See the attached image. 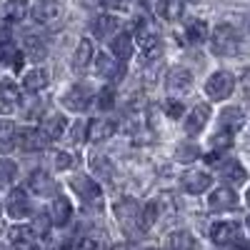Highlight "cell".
Returning a JSON list of instances; mask_svg holds the SVG:
<instances>
[{
  "label": "cell",
  "mask_w": 250,
  "mask_h": 250,
  "mask_svg": "<svg viewBox=\"0 0 250 250\" xmlns=\"http://www.w3.org/2000/svg\"><path fill=\"white\" fill-rule=\"evenodd\" d=\"M210 48L215 55H223V58H230L240 50V38H238V30L230 25V23H220L210 38Z\"/></svg>",
  "instance_id": "6da1fadb"
},
{
  "label": "cell",
  "mask_w": 250,
  "mask_h": 250,
  "mask_svg": "<svg viewBox=\"0 0 250 250\" xmlns=\"http://www.w3.org/2000/svg\"><path fill=\"white\" fill-rule=\"evenodd\" d=\"M233 90H235V78L230 73H225V70L213 73L210 78H208V83H205V93L210 95L213 100H228L233 95Z\"/></svg>",
  "instance_id": "7a4b0ae2"
},
{
  "label": "cell",
  "mask_w": 250,
  "mask_h": 250,
  "mask_svg": "<svg viewBox=\"0 0 250 250\" xmlns=\"http://www.w3.org/2000/svg\"><path fill=\"white\" fill-rule=\"evenodd\" d=\"M135 40H138V45H140V53L145 58H155L160 55V38L158 33L145 23V20H138V25H135Z\"/></svg>",
  "instance_id": "3957f363"
},
{
  "label": "cell",
  "mask_w": 250,
  "mask_h": 250,
  "mask_svg": "<svg viewBox=\"0 0 250 250\" xmlns=\"http://www.w3.org/2000/svg\"><path fill=\"white\" fill-rule=\"evenodd\" d=\"M60 103H62V105H65L68 110L80 113V110L90 108V103H93V90L85 85V83H78V85H73L65 95L60 98Z\"/></svg>",
  "instance_id": "277c9868"
},
{
  "label": "cell",
  "mask_w": 250,
  "mask_h": 250,
  "mask_svg": "<svg viewBox=\"0 0 250 250\" xmlns=\"http://www.w3.org/2000/svg\"><path fill=\"white\" fill-rule=\"evenodd\" d=\"M5 205H8V215H10L13 220H23V218L30 215V198H28V193L23 190V188H15V190H10Z\"/></svg>",
  "instance_id": "5b68a950"
},
{
  "label": "cell",
  "mask_w": 250,
  "mask_h": 250,
  "mask_svg": "<svg viewBox=\"0 0 250 250\" xmlns=\"http://www.w3.org/2000/svg\"><path fill=\"white\" fill-rule=\"evenodd\" d=\"M210 238L215 245H228V243H235L240 238V223L233 220H220L210 228Z\"/></svg>",
  "instance_id": "8992f818"
},
{
  "label": "cell",
  "mask_w": 250,
  "mask_h": 250,
  "mask_svg": "<svg viewBox=\"0 0 250 250\" xmlns=\"http://www.w3.org/2000/svg\"><path fill=\"white\" fill-rule=\"evenodd\" d=\"M15 145L25 153H33L45 145V135L38 128H20V130H15Z\"/></svg>",
  "instance_id": "52a82bcc"
},
{
  "label": "cell",
  "mask_w": 250,
  "mask_h": 250,
  "mask_svg": "<svg viewBox=\"0 0 250 250\" xmlns=\"http://www.w3.org/2000/svg\"><path fill=\"white\" fill-rule=\"evenodd\" d=\"M208 120H210V105H195L190 110V115L185 118V133L188 135H200L203 128L208 125Z\"/></svg>",
  "instance_id": "ba28073f"
},
{
  "label": "cell",
  "mask_w": 250,
  "mask_h": 250,
  "mask_svg": "<svg viewBox=\"0 0 250 250\" xmlns=\"http://www.w3.org/2000/svg\"><path fill=\"white\" fill-rule=\"evenodd\" d=\"M183 188H185V193H190V195H200V193H205L208 188L213 185V178L208 175V173H203V170H190V173H185L183 175Z\"/></svg>",
  "instance_id": "9c48e42d"
},
{
  "label": "cell",
  "mask_w": 250,
  "mask_h": 250,
  "mask_svg": "<svg viewBox=\"0 0 250 250\" xmlns=\"http://www.w3.org/2000/svg\"><path fill=\"white\" fill-rule=\"evenodd\" d=\"M10 248L13 250H38L35 248V233L30 225H13L10 228Z\"/></svg>",
  "instance_id": "30bf717a"
},
{
  "label": "cell",
  "mask_w": 250,
  "mask_h": 250,
  "mask_svg": "<svg viewBox=\"0 0 250 250\" xmlns=\"http://www.w3.org/2000/svg\"><path fill=\"white\" fill-rule=\"evenodd\" d=\"M208 205L213 208V210H233V208L238 205V195L230 190V188H215V190L210 193V198H208Z\"/></svg>",
  "instance_id": "8fae6325"
},
{
  "label": "cell",
  "mask_w": 250,
  "mask_h": 250,
  "mask_svg": "<svg viewBox=\"0 0 250 250\" xmlns=\"http://www.w3.org/2000/svg\"><path fill=\"white\" fill-rule=\"evenodd\" d=\"M65 125H68L65 115L53 113V115H48L43 123H40V133L45 135V140H58L62 133H65Z\"/></svg>",
  "instance_id": "7c38bea8"
},
{
  "label": "cell",
  "mask_w": 250,
  "mask_h": 250,
  "mask_svg": "<svg viewBox=\"0 0 250 250\" xmlns=\"http://www.w3.org/2000/svg\"><path fill=\"white\" fill-rule=\"evenodd\" d=\"M20 100V88L13 80H0V110L3 113H13V108Z\"/></svg>",
  "instance_id": "4fadbf2b"
},
{
  "label": "cell",
  "mask_w": 250,
  "mask_h": 250,
  "mask_svg": "<svg viewBox=\"0 0 250 250\" xmlns=\"http://www.w3.org/2000/svg\"><path fill=\"white\" fill-rule=\"evenodd\" d=\"M33 18L35 23H55V20L60 18V5L55 3V0H38V5L33 8Z\"/></svg>",
  "instance_id": "5bb4252c"
},
{
  "label": "cell",
  "mask_w": 250,
  "mask_h": 250,
  "mask_svg": "<svg viewBox=\"0 0 250 250\" xmlns=\"http://www.w3.org/2000/svg\"><path fill=\"white\" fill-rule=\"evenodd\" d=\"M28 185H30V190L35 193V195H55V180L45 173V170H35L33 175H30V180H28Z\"/></svg>",
  "instance_id": "9a60e30c"
},
{
  "label": "cell",
  "mask_w": 250,
  "mask_h": 250,
  "mask_svg": "<svg viewBox=\"0 0 250 250\" xmlns=\"http://www.w3.org/2000/svg\"><path fill=\"white\" fill-rule=\"evenodd\" d=\"M165 83H168V88L173 93H188L190 85H193V75H190V70H185V68H173L168 73V80Z\"/></svg>",
  "instance_id": "2e32d148"
},
{
  "label": "cell",
  "mask_w": 250,
  "mask_h": 250,
  "mask_svg": "<svg viewBox=\"0 0 250 250\" xmlns=\"http://www.w3.org/2000/svg\"><path fill=\"white\" fill-rule=\"evenodd\" d=\"M155 13H158L160 20L175 23V20H180V15H183V0H158Z\"/></svg>",
  "instance_id": "e0dca14e"
},
{
  "label": "cell",
  "mask_w": 250,
  "mask_h": 250,
  "mask_svg": "<svg viewBox=\"0 0 250 250\" xmlns=\"http://www.w3.org/2000/svg\"><path fill=\"white\" fill-rule=\"evenodd\" d=\"M243 125V110L240 108H225L220 113V130L228 135H235Z\"/></svg>",
  "instance_id": "ac0fdd59"
},
{
  "label": "cell",
  "mask_w": 250,
  "mask_h": 250,
  "mask_svg": "<svg viewBox=\"0 0 250 250\" xmlns=\"http://www.w3.org/2000/svg\"><path fill=\"white\" fill-rule=\"evenodd\" d=\"M85 128H88V138L85 140H90V143H100V140H105V138H110L115 133V125L110 120H90Z\"/></svg>",
  "instance_id": "d6986e66"
},
{
  "label": "cell",
  "mask_w": 250,
  "mask_h": 250,
  "mask_svg": "<svg viewBox=\"0 0 250 250\" xmlns=\"http://www.w3.org/2000/svg\"><path fill=\"white\" fill-rule=\"evenodd\" d=\"M73 188H75V193L83 198V200H98L100 198V185L95 180H90L88 175H78L73 180Z\"/></svg>",
  "instance_id": "ffe728a7"
},
{
  "label": "cell",
  "mask_w": 250,
  "mask_h": 250,
  "mask_svg": "<svg viewBox=\"0 0 250 250\" xmlns=\"http://www.w3.org/2000/svg\"><path fill=\"white\" fill-rule=\"evenodd\" d=\"M23 88L28 93H40L43 88H48V70L43 68H33L23 75Z\"/></svg>",
  "instance_id": "44dd1931"
},
{
  "label": "cell",
  "mask_w": 250,
  "mask_h": 250,
  "mask_svg": "<svg viewBox=\"0 0 250 250\" xmlns=\"http://www.w3.org/2000/svg\"><path fill=\"white\" fill-rule=\"evenodd\" d=\"M110 53L118 58V60H128L133 55V38L128 33H118L113 35L110 40Z\"/></svg>",
  "instance_id": "7402d4cb"
},
{
  "label": "cell",
  "mask_w": 250,
  "mask_h": 250,
  "mask_svg": "<svg viewBox=\"0 0 250 250\" xmlns=\"http://www.w3.org/2000/svg\"><path fill=\"white\" fill-rule=\"evenodd\" d=\"M50 218L55 225H68V220L73 218V205L68 198H55L50 205Z\"/></svg>",
  "instance_id": "603a6c76"
},
{
  "label": "cell",
  "mask_w": 250,
  "mask_h": 250,
  "mask_svg": "<svg viewBox=\"0 0 250 250\" xmlns=\"http://www.w3.org/2000/svg\"><path fill=\"white\" fill-rule=\"evenodd\" d=\"M90 60H93V43L88 38H83L78 43V48H75V55H73V68L83 70V68H88Z\"/></svg>",
  "instance_id": "cb8c5ba5"
},
{
  "label": "cell",
  "mask_w": 250,
  "mask_h": 250,
  "mask_svg": "<svg viewBox=\"0 0 250 250\" xmlns=\"http://www.w3.org/2000/svg\"><path fill=\"white\" fill-rule=\"evenodd\" d=\"M160 213H163V205H160L158 200H150V203H145L143 213H140V228H143V230H150V228H153V225L158 223Z\"/></svg>",
  "instance_id": "d4e9b609"
},
{
  "label": "cell",
  "mask_w": 250,
  "mask_h": 250,
  "mask_svg": "<svg viewBox=\"0 0 250 250\" xmlns=\"http://www.w3.org/2000/svg\"><path fill=\"white\" fill-rule=\"evenodd\" d=\"M220 175H223L225 180H230V183H245V180H248V170L243 168V163H238V160L223 163Z\"/></svg>",
  "instance_id": "484cf974"
},
{
  "label": "cell",
  "mask_w": 250,
  "mask_h": 250,
  "mask_svg": "<svg viewBox=\"0 0 250 250\" xmlns=\"http://www.w3.org/2000/svg\"><path fill=\"white\" fill-rule=\"evenodd\" d=\"M170 250H198V240L188 233V230H178L168 238Z\"/></svg>",
  "instance_id": "4316f807"
},
{
  "label": "cell",
  "mask_w": 250,
  "mask_h": 250,
  "mask_svg": "<svg viewBox=\"0 0 250 250\" xmlns=\"http://www.w3.org/2000/svg\"><path fill=\"white\" fill-rule=\"evenodd\" d=\"M30 10V0H8L5 3V15L8 20H13V23H20Z\"/></svg>",
  "instance_id": "83f0119b"
},
{
  "label": "cell",
  "mask_w": 250,
  "mask_h": 250,
  "mask_svg": "<svg viewBox=\"0 0 250 250\" xmlns=\"http://www.w3.org/2000/svg\"><path fill=\"white\" fill-rule=\"evenodd\" d=\"M23 50L33 58V60H43L45 55H48V48H45V43L40 38H35V35H28L25 40H23Z\"/></svg>",
  "instance_id": "f1b7e54d"
},
{
  "label": "cell",
  "mask_w": 250,
  "mask_h": 250,
  "mask_svg": "<svg viewBox=\"0 0 250 250\" xmlns=\"http://www.w3.org/2000/svg\"><path fill=\"white\" fill-rule=\"evenodd\" d=\"M115 30H118V20H115L113 15H100V18H95L93 33H95L98 38H105V35H110V33H115Z\"/></svg>",
  "instance_id": "f546056e"
},
{
  "label": "cell",
  "mask_w": 250,
  "mask_h": 250,
  "mask_svg": "<svg viewBox=\"0 0 250 250\" xmlns=\"http://www.w3.org/2000/svg\"><path fill=\"white\" fill-rule=\"evenodd\" d=\"M15 148V125L0 123V153H10Z\"/></svg>",
  "instance_id": "4dcf8cb0"
},
{
  "label": "cell",
  "mask_w": 250,
  "mask_h": 250,
  "mask_svg": "<svg viewBox=\"0 0 250 250\" xmlns=\"http://www.w3.org/2000/svg\"><path fill=\"white\" fill-rule=\"evenodd\" d=\"M185 38L190 40V43H203V40H208V23L205 20H193V23L185 28Z\"/></svg>",
  "instance_id": "1f68e13d"
},
{
  "label": "cell",
  "mask_w": 250,
  "mask_h": 250,
  "mask_svg": "<svg viewBox=\"0 0 250 250\" xmlns=\"http://www.w3.org/2000/svg\"><path fill=\"white\" fill-rule=\"evenodd\" d=\"M98 73H100V75H113V78H120V75H123V68H118L108 55H98Z\"/></svg>",
  "instance_id": "d6a6232c"
},
{
  "label": "cell",
  "mask_w": 250,
  "mask_h": 250,
  "mask_svg": "<svg viewBox=\"0 0 250 250\" xmlns=\"http://www.w3.org/2000/svg\"><path fill=\"white\" fill-rule=\"evenodd\" d=\"M115 105V88L113 85H105L100 93H98V108L100 110H110Z\"/></svg>",
  "instance_id": "836d02e7"
},
{
  "label": "cell",
  "mask_w": 250,
  "mask_h": 250,
  "mask_svg": "<svg viewBox=\"0 0 250 250\" xmlns=\"http://www.w3.org/2000/svg\"><path fill=\"white\" fill-rule=\"evenodd\" d=\"M15 173H18V168L13 160H5V158L0 160V185H10L15 180Z\"/></svg>",
  "instance_id": "e575fe53"
},
{
  "label": "cell",
  "mask_w": 250,
  "mask_h": 250,
  "mask_svg": "<svg viewBox=\"0 0 250 250\" xmlns=\"http://www.w3.org/2000/svg\"><path fill=\"white\" fill-rule=\"evenodd\" d=\"M163 110L168 113V118H173V120H180V118H183V113H185V105H183L180 100H168V103L163 105Z\"/></svg>",
  "instance_id": "d590c367"
},
{
  "label": "cell",
  "mask_w": 250,
  "mask_h": 250,
  "mask_svg": "<svg viewBox=\"0 0 250 250\" xmlns=\"http://www.w3.org/2000/svg\"><path fill=\"white\" fill-rule=\"evenodd\" d=\"M135 213H138V208L133 205V200H123V203L115 205V215H118V218H130V215H135Z\"/></svg>",
  "instance_id": "8d00e7d4"
},
{
  "label": "cell",
  "mask_w": 250,
  "mask_h": 250,
  "mask_svg": "<svg viewBox=\"0 0 250 250\" xmlns=\"http://www.w3.org/2000/svg\"><path fill=\"white\" fill-rule=\"evenodd\" d=\"M55 168H58V170H68V168H73V155L65 153V150L55 153Z\"/></svg>",
  "instance_id": "74e56055"
},
{
  "label": "cell",
  "mask_w": 250,
  "mask_h": 250,
  "mask_svg": "<svg viewBox=\"0 0 250 250\" xmlns=\"http://www.w3.org/2000/svg\"><path fill=\"white\" fill-rule=\"evenodd\" d=\"M230 140H233V135H228V133H218V135H213V140H210V145L213 148H218V150H225L228 145H230Z\"/></svg>",
  "instance_id": "f35d334b"
},
{
  "label": "cell",
  "mask_w": 250,
  "mask_h": 250,
  "mask_svg": "<svg viewBox=\"0 0 250 250\" xmlns=\"http://www.w3.org/2000/svg\"><path fill=\"white\" fill-rule=\"evenodd\" d=\"M98 245H95V240L93 238H83V240H78V243H73V245H65V250H95Z\"/></svg>",
  "instance_id": "ab89813d"
},
{
  "label": "cell",
  "mask_w": 250,
  "mask_h": 250,
  "mask_svg": "<svg viewBox=\"0 0 250 250\" xmlns=\"http://www.w3.org/2000/svg\"><path fill=\"white\" fill-rule=\"evenodd\" d=\"M100 5L108 10H125L130 5V0H100Z\"/></svg>",
  "instance_id": "60d3db41"
},
{
  "label": "cell",
  "mask_w": 250,
  "mask_h": 250,
  "mask_svg": "<svg viewBox=\"0 0 250 250\" xmlns=\"http://www.w3.org/2000/svg\"><path fill=\"white\" fill-rule=\"evenodd\" d=\"M198 155V148L195 145H185V148H178V158L180 160H193Z\"/></svg>",
  "instance_id": "b9f144b4"
},
{
  "label": "cell",
  "mask_w": 250,
  "mask_h": 250,
  "mask_svg": "<svg viewBox=\"0 0 250 250\" xmlns=\"http://www.w3.org/2000/svg\"><path fill=\"white\" fill-rule=\"evenodd\" d=\"M5 45H10V28H8V23L0 20V50H3Z\"/></svg>",
  "instance_id": "7bdbcfd3"
},
{
  "label": "cell",
  "mask_w": 250,
  "mask_h": 250,
  "mask_svg": "<svg viewBox=\"0 0 250 250\" xmlns=\"http://www.w3.org/2000/svg\"><path fill=\"white\" fill-rule=\"evenodd\" d=\"M85 138H88L85 123H75V125H73V140H85Z\"/></svg>",
  "instance_id": "ee69618b"
},
{
  "label": "cell",
  "mask_w": 250,
  "mask_h": 250,
  "mask_svg": "<svg viewBox=\"0 0 250 250\" xmlns=\"http://www.w3.org/2000/svg\"><path fill=\"white\" fill-rule=\"evenodd\" d=\"M33 233H48V215H38V218H35Z\"/></svg>",
  "instance_id": "f6af8a7d"
},
{
  "label": "cell",
  "mask_w": 250,
  "mask_h": 250,
  "mask_svg": "<svg viewBox=\"0 0 250 250\" xmlns=\"http://www.w3.org/2000/svg\"><path fill=\"white\" fill-rule=\"evenodd\" d=\"M93 168H95L98 173L110 175V168H108V160H105V158H93Z\"/></svg>",
  "instance_id": "bcb514c9"
},
{
  "label": "cell",
  "mask_w": 250,
  "mask_h": 250,
  "mask_svg": "<svg viewBox=\"0 0 250 250\" xmlns=\"http://www.w3.org/2000/svg\"><path fill=\"white\" fill-rule=\"evenodd\" d=\"M113 250H128V248H125V245H113Z\"/></svg>",
  "instance_id": "7dc6e473"
},
{
  "label": "cell",
  "mask_w": 250,
  "mask_h": 250,
  "mask_svg": "<svg viewBox=\"0 0 250 250\" xmlns=\"http://www.w3.org/2000/svg\"><path fill=\"white\" fill-rule=\"evenodd\" d=\"M245 203L250 205V188H248V193H245Z\"/></svg>",
  "instance_id": "c3c4849f"
},
{
  "label": "cell",
  "mask_w": 250,
  "mask_h": 250,
  "mask_svg": "<svg viewBox=\"0 0 250 250\" xmlns=\"http://www.w3.org/2000/svg\"><path fill=\"white\" fill-rule=\"evenodd\" d=\"M248 35H250V18H248Z\"/></svg>",
  "instance_id": "681fc988"
},
{
  "label": "cell",
  "mask_w": 250,
  "mask_h": 250,
  "mask_svg": "<svg viewBox=\"0 0 250 250\" xmlns=\"http://www.w3.org/2000/svg\"><path fill=\"white\" fill-rule=\"evenodd\" d=\"M245 225H248V230H250V218H248V220H245Z\"/></svg>",
  "instance_id": "f907efd6"
},
{
  "label": "cell",
  "mask_w": 250,
  "mask_h": 250,
  "mask_svg": "<svg viewBox=\"0 0 250 250\" xmlns=\"http://www.w3.org/2000/svg\"><path fill=\"white\" fill-rule=\"evenodd\" d=\"M233 250H248V248H233Z\"/></svg>",
  "instance_id": "816d5d0a"
},
{
  "label": "cell",
  "mask_w": 250,
  "mask_h": 250,
  "mask_svg": "<svg viewBox=\"0 0 250 250\" xmlns=\"http://www.w3.org/2000/svg\"><path fill=\"white\" fill-rule=\"evenodd\" d=\"M0 250H13V248H0Z\"/></svg>",
  "instance_id": "f5cc1de1"
}]
</instances>
